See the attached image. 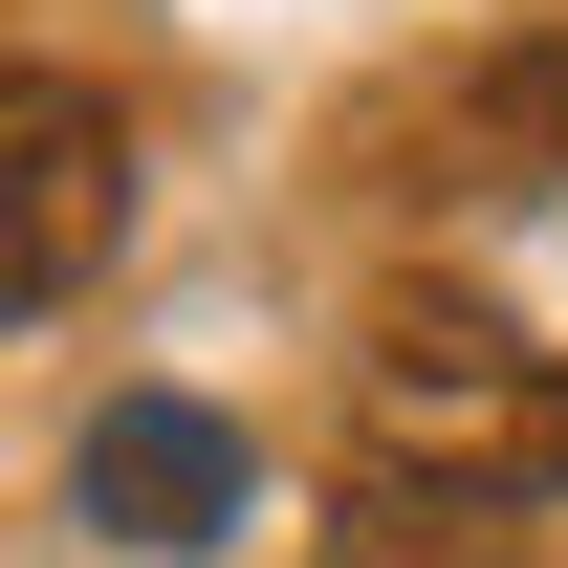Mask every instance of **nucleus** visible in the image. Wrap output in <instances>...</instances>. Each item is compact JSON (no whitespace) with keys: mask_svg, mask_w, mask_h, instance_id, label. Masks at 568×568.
<instances>
[{"mask_svg":"<svg viewBox=\"0 0 568 568\" xmlns=\"http://www.w3.org/2000/svg\"><path fill=\"white\" fill-rule=\"evenodd\" d=\"M372 481L437 503H568V351H525L503 306H394L372 328Z\"/></svg>","mask_w":568,"mask_h":568,"instance_id":"obj_1","label":"nucleus"},{"mask_svg":"<svg viewBox=\"0 0 568 568\" xmlns=\"http://www.w3.org/2000/svg\"><path fill=\"white\" fill-rule=\"evenodd\" d=\"M67 481H88V525H110V547H219V525H241V437H219L197 394H110Z\"/></svg>","mask_w":568,"mask_h":568,"instance_id":"obj_3","label":"nucleus"},{"mask_svg":"<svg viewBox=\"0 0 568 568\" xmlns=\"http://www.w3.org/2000/svg\"><path fill=\"white\" fill-rule=\"evenodd\" d=\"M132 241V110L88 67H0V328Z\"/></svg>","mask_w":568,"mask_h":568,"instance_id":"obj_2","label":"nucleus"},{"mask_svg":"<svg viewBox=\"0 0 568 568\" xmlns=\"http://www.w3.org/2000/svg\"><path fill=\"white\" fill-rule=\"evenodd\" d=\"M328 568H503V525L437 503V481H351L328 503Z\"/></svg>","mask_w":568,"mask_h":568,"instance_id":"obj_4","label":"nucleus"},{"mask_svg":"<svg viewBox=\"0 0 568 568\" xmlns=\"http://www.w3.org/2000/svg\"><path fill=\"white\" fill-rule=\"evenodd\" d=\"M459 153H481V197H525V175H568V44H547V67H503Z\"/></svg>","mask_w":568,"mask_h":568,"instance_id":"obj_5","label":"nucleus"}]
</instances>
